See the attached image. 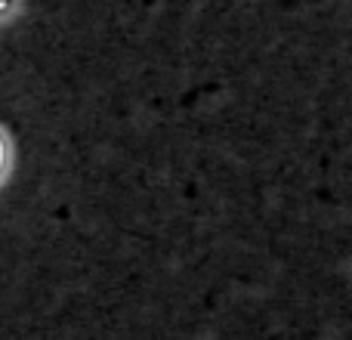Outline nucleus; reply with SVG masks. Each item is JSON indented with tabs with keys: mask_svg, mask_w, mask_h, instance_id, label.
<instances>
[{
	"mask_svg": "<svg viewBox=\"0 0 352 340\" xmlns=\"http://www.w3.org/2000/svg\"><path fill=\"white\" fill-rule=\"evenodd\" d=\"M6 170H10V140H6V134L0 130V180L6 176Z\"/></svg>",
	"mask_w": 352,
	"mask_h": 340,
	"instance_id": "nucleus-1",
	"label": "nucleus"
},
{
	"mask_svg": "<svg viewBox=\"0 0 352 340\" xmlns=\"http://www.w3.org/2000/svg\"><path fill=\"white\" fill-rule=\"evenodd\" d=\"M19 6H22V0H0V25L10 22V19L19 12Z\"/></svg>",
	"mask_w": 352,
	"mask_h": 340,
	"instance_id": "nucleus-2",
	"label": "nucleus"
}]
</instances>
